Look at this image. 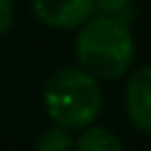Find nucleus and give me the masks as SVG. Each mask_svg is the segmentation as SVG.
I'll use <instances>...</instances> for the list:
<instances>
[{"label":"nucleus","instance_id":"7ed1b4c3","mask_svg":"<svg viewBox=\"0 0 151 151\" xmlns=\"http://www.w3.org/2000/svg\"><path fill=\"white\" fill-rule=\"evenodd\" d=\"M31 9L51 29H76L91 18L93 0H31Z\"/></svg>","mask_w":151,"mask_h":151},{"label":"nucleus","instance_id":"6e6552de","mask_svg":"<svg viewBox=\"0 0 151 151\" xmlns=\"http://www.w3.org/2000/svg\"><path fill=\"white\" fill-rule=\"evenodd\" d=\"M129 5V0H93V9L102 14H118Z\"/></svg>","mask_w":151,"mask_h":151},{"label":"nucleus","instance_id":"f257e3e1","mask_svg":"<svg viewBox=\"0 0 151 151\" xmlns=\"http://www.w3.org/2000/svg\"><path fill=\"white\" fill-rule=\"evenodd\" d=\"M76 56L80 67L98 80H116L133 62V38L118 18L87 20L76 36Z\"/></svg>","mask_w":151,"mask_h":151},{"label":"nucleus","instance_id":"423d86ee","mask_svg":"<svg viewBox=\"0 0 151 151\" xmlns=\"http://www.w3.org/2000/svg\"><path fill=\"white\" fill-rule=\"evenodd\" d=\"M36 151H73V138L62 127L47 129L36 140Z\"/></svg>","mask_w":151,"mask_h":151},{"label":"nucleus","instance_id":"f03ea898","mask_svg":"<svg viewBox=\"0 0 151 151\" xmlns=\"http://www.w3.org/2000/svg\"><path fill=\"white\" fill-rule=\"evenodd\" d=\"M102 107V89L85 69L56 71L45 85V109L49 118L62 129L89 127Z\"/></svg>","mask_w":151,"mask_h":151},{"label":"nucleus","instance_id":"20e7f679","mask_svg":"<svg viewBox=\"0 0 151 151\" xmlns=\"http://www.w3.org/2000/svg\"><path fill=\"white\" fill-rule=\"evenodd\" d=\"M124 104L133 127L142 133H151V67H140L129 78Z\"/></svg>","mask_w":151,"mask_h":151},{"label":"nucleus","instance_id":"39448f33","mask_svg":"<svg viewBox=\"0 0 151 151\" xmlns=\"http://www.w3.org/2000/svg\"><path fill=\"white\" fill-rule=\"evenodd\" d=\"M76 151H124L122 142L116 133L104 127H91L78 138Z\"/></svg>","mask_w":151,"mask_h":151},{"label":"nucleus","instance_id":"0eeeda50","mask_svg":"<svg viewBox=\"0 0 151 151\" xmlns=\"http://www.w3.org/2000/svg\"><path fill=\"white\" fill-rule=\"evenodd\" d=\"M14 24V5L11 0H0V36L7 33Z\"/></svg>","mask_w":151,"mask_h":151}]
</instances>
